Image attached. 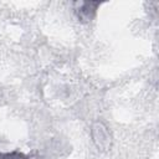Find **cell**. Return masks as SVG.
Instances as JSON below:
<instances>
[{"label": "cell", "mask_w": 159, "mask_h": 159, "mask_svg": "<svg viewBox=\"0 0 159 159\" xmlns=\"http://www.w3.org/2000/svg\"><path fill=\"white\" fill-rule=\"evenodd\" d=\"M98 6L97 1H77L75 2V12L80 21L88 22L94 17Z\"/></svg>", "instance_id": "1"}, {"label": "cell", "mask_w": 159, "mask_h": 159, "mask_svg": "<svg viewBox=\"0 0 159 159\" xmlns=\"http://www.w3.org/2000/svg\"><path fill=\"white\" fill-rule=\"evenodd\" d=\"M0 159H29L21 152H10V153H0Z\"/></svg>", "instance_id": "2"}]
</instances>
